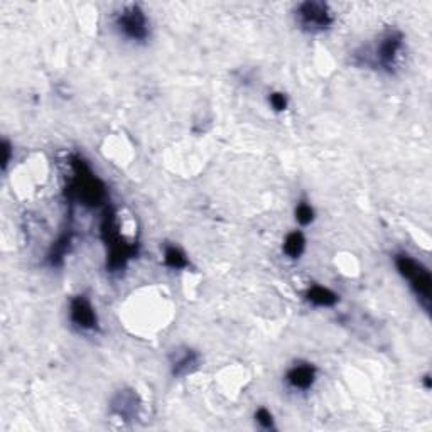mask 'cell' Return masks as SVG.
Segmentation results:
<instances>
[{
    "label": "cell",
    "instance_id": "cell-1",
    "mask_svg": "<svg viewBox=\"0 0 432 432\" xmlns=\"http://www.w3.org/2000/svg\"><path fill=\"white\" fill-rule=\"evenodd\" d=\"M70 166L73 172L68 188H66V196L70 201L87 208H98L105 204L109 191H106L104 181L92 171L87 160L79 155H73Z\"/></svg>",
    "mask_w": 432,
    "mask_h": 432
},
{
    "label": "cell",
    "instance_id": "cell-2",
    "mask_svg": "<svg viewBox=\"0 0 432 432\" xmlns=\"http://www.w3.org/2000/svg\"><path fill=\"white\" fill-rule=\"evenodd\" d=\"M404 46V34L397 29H389L382 35H378L375 43L355 52V65L392 73L399 66Z\"/></svg>",
    "mask_w": 432,
    "mask_h": 432
},
{
    "label": "cell",
    "instance_id": "cell-3",
    "mask_svg": "<svg viewBox=\"0 0 432 432\" xmlns=\"http://www.w3.org/2000/svg\"><path fill=\"white\" fill-rule=\"evenodd\" d=\"M101 238L106 245V269L110 272H120L128 262L137 255V243L127 242L118 228L117 213L112 208H106L101 218Z\"/></svg>",
    "mask_w": 432,
    "mask_h": 432
},
{
    "label": "cell",
    "instance_id": "cell-4",
    "mask_svg": "<svg viewBox=\"0 0 432 432\" xmlns=\"http://www.w3.org/2000/svg\"><path fill=\"white\" fill-rule=\"evenodd\" d=\"M294 17H296L297 28L307 34L324 33L335 24L333 9L329 7V4L318 2V0H306L297 4Z\"/></svg>",
    "mask_w": 432,
    "mask_h": 432
},
{
    "label": "cell",
    "instance_id": "cell-5",
    "mask_svg": "<svg viewBox=\"0 0 432 432\" xmlns=\"http://www.w3.org/2000/svg\"><path fill=\"white\" fill-rule=\"evenodd\" d=\"M115 28L128 41L144 43L149 38V19L139 4H128L115 17Z\"/></svg>",
    "mask_w": 432,
    "mask_h": 432
},
{
    "label": "cell",
    "instance_id": "cell-6",
    "mask_svg": "<svg viewBox=\"0 0 432 432\" xmlns=\"http://www.w3.org/2000/svg\"><path fill=\"white\" fill-rule=\"evenodd\" d=\"M70 319L82 331H95L98 329V316L92 301L79 294L70 301Z\"/></svg>",
    "mask_w": 432,
    "mask_h": 432
},
{
    "label": "cell",
    "instance_id": "cell-7",
    "mask_svg": "<svg viewBox=\"0 0 432 432\" xmlns=\"http://www.w3.org/2000/svg\"><path fill=\"white\" fill-rule=\"evenodd\" d=\"M316 378H318V370L309 362H296L286 373L287 385L297 392H307L313 389Z\"/></svg>",
    "mask_w": 432,
    "mask_h": 432
},
{
    "label": "cell",
    "instance_id": "cell-8",
    "mask_svg": "<svg viewBox=\"0 0 432 432\" xmlns=\"http://www.w3.org/2000/svg\"><path fill=\"white\" fill-rule=\"evenodd\" d=\"M169 365L175 377H186L199 367V353L188 346L175 348L169 355Z\"/></svg>",
    "mask_w": 432,
    "mask_h": 432
},
{
    "label": "cell",
    "instance_id": "cell-9",
    "mask_svg": "<svg viewBox=\"0 0 432 432\" xmlns=\"http://www.w3.org/2000/svg\"><path fill=\"white\" fill-rule=\"evenodd\" d=\"M139 407H140L139 395L131 389L118 390L117 394L113 395L112 402H110V409H112L115 416H118L120 419H126V421H131V419L137 417Z\"/></svg>",
    "mask_w": 432,
    "mask_h": 432
},
{
    "label": "cell",
    "instance_id": "cell-10",
    "mask_svg": "<svg viewBox=\"0 0 432 432\" xmlns=\"http://www.w3.org/2000/svg\"><path fill=\"white\" fill-rule=\"evenodd\" d=\"M71 243H73V228L68 226V228H65L63 231H61L60 237H57L56 242L52 243L51 250L48 252V255H46L48 264L51 267L63 265L65 257L70 253Z\"/></svg>",
    "mask_w": 432,
    "mask_h": 432
},
{
    "label": "cell",
    "instance_id": "cell-11",
    "mask_svg": "<svg viewBox=\"0 0 432 432\" xmlns=\"http://www.w3.org/2000/svg\"><path fill=\"white\" fill-rule=\"evenodd\" d=\"M411 282L412 292L416 294V297L421 301V304L424 306V309L429 313L431 309V291H432V280L431 274L426 267H422L419 272L414 275V277L409 280Z\"/></svg>",
    "mask_w": 432,
    "mask_h": 432
},
{
    "label": "cell",
    "instance_id": "cell-12",
    "mask_svg": "<svg viewBox=\"0 0 432 432\" xmlns=\"http://www.w3.org/2000/svg\"><path fill=\"white\" fill-rule=\"evenodd\" d=\"M306 301L309 304H313L316 307H333L338 304L340 301V296L331 289L319 286V284H314V286L307 287V291L304 294Z\"/></svg>",
    "mask_w": 432,
    "mask_h": 432
},
{
    "label": "cell",
    "instance_id": "cell-13",
    "mask_svg": "<svg viewBox=\"0 0 432 432\" xmlns=\"http://www.w3.org/2000/svg\"><path fill=\"white\" fill-rule=\"evenodd\" d=\"M306 237L304 233L299 230H294L291 233H287L286 240H284L282 250L289 258L296 260V258H301L302 253L306 250Z\"/></svg>",
    "mask_w": 432,
    "mask_h": 432
},
{
    "label": "cell",
    "instance_id": "cell-14",
    "mask_svg": "<svg viewBox=\"0 0 432 432\" xmlns=\"http://www.w3.org/2000/svg\"><path fill=\"white\" fill-rule=\"evenodd\" d=\"M394 264H395V269H397V272L407 280H411L414 275H416L419 270L424 267L421 262H417L416 258L404 252L397 253V255L394 257Z\"/></svg>",
    "mask_w": 432,
    "mask_h": 432
},
{
    "label": "cell",
    "instance_id": "cell-15",
    "mask_svg": "<svg viewBox=\"0 0 432 432\" xmlns=\"http://www.w3.org/2000/svg\"><path fill=\"white\" fill-rule=\"evenodd\" d=\"M164 265L169 267L172 270H182L189 265L188 257L186 253L181 250L179 247H175V245H167L164 248Z\"/></svg>",
    "mask_w": 432,
    "mask_h": 432
},
{
    "label": "cell",
    "instance_id": "cell-16",
    "mask_svg": "<svg viewBox=\"0 0 432 432\" xmlns=\"http://www.w3.org/2000/svg\"><path fill=\"white\" fill-rule=\"evenodd\" d=\"M294 215H296L297 223H299L301 226H307V225H311L314 221L316 211H314L313 204H311L309 201H304V199H302V201L297 203Z\"/></svg>",
    "mask_w": 432,
    "mask_h": 432
},
{
    "label": "cell",
    "instance_id": "cell-17",
    "mask_svg": "<svg viewBox=\"0 0 432 432\" xmlns=\"http://www.w3.org/2000/svg\"><path fill=\"white\" fill-rule=\"evenodd\" d=\"M255 422L262 427V429H265V431H274L275 429V421H274L272 412H270L269 409H265V407L257 409Z\"/></svg>",
    "mask_w": 432,
    "mask_h": 432
},
{
    "label": "cell",
    "instance_id": "cell-18",
    "mask_svg": "<svg viewBox=\"0 0 432 432\" xmlns=\"http://www.w3.org/2000/svg\"><path fill=\"white\" fill-rule=\"evenodd\" d=\"M269 105L272 106L274 112H286L289 106V98L286 93L274 92L269 95Z\"/></svg>",
    "mask_w": 432,
    "mask_h": 432
},
{
    "label": "cell",
    "instance_id": "cell-19",
    "mask_svg": "<svg viewBox=\"0 0 432 432\" xmlns=\"http://www.w3.org/2000/svg\"><path fill=\"white\" fill-rule=\"evenodd\" d=\"M2 153H4L2 169L6 171L7 166L11 164V160H12V153H14V149H12L11 142H9V140H2Z\"/></svg>",
    "mask_w": 432,
    "mask_h": 432
}]
</instances>
